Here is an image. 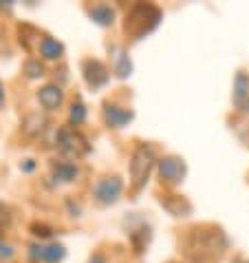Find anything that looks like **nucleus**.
Masks as SVG:
<instances>
[{
	"instance_id": "obj_4",
	"label": "nucleus",
	"mask_w": 249,
	"mask_h": 263,
	"mask_svg": "<svg viewBox=\"0 0 249 263\" xmlns=\"http://www.w3.org/2000/svg\"><path fill=\"white\" fill-rule=\"evenodd\" d=\"M55 146L60 148L64 155H71V157H82L91 151V144L89 140L75 130L73 126H60L55 133Z\"/></svg>"
},
{
	"instance_id": "obj_27",
	"label": "nucleus",
	"mask_w": 249,
	"mask_h": 263,
	"mask_svg": "<svg viewBox=\"0 0 249 263\" xmlns=\"http://www.w3.org/2000/svg\"><path fill=\"white\" fill-rule=\"evenodd\" d=\"M3 104H5V84L0 82V106H3Z\"/></svg>"
},
{
	"instance_id": "obj_19",
	"label": "nucleus",
	"mask_w": 249,
	"mask_h": 263,
	"mask_svg": "<svg viewBox=\"0 0 249 263\" xmlns=\"http://www.w3.org/2000/svg\"><path fill=\"white\" fill-rule=\"evenodd\" d=\"M84 120H86V106L79 100H75L71 104V111H69V122H71V126L75 128L79 124H84Z\"/></svg>"
},
{
	"instance_id": "obj_2",
	"label": "nucleus",
	"mask_w": 249,
	"mask_h": 263,
	"mask_svg": "<svg viewBox=\"0 0 249 263\" xmlns=\"http://www.w3.org/2000/svg\"><path fill=\"white\" fill-rule=\"evenodd\" d=\"M161 20H163V13H161L159 7L150 5V3H137L130 7V11L126 13L123 33H126L130 40H141L148 33L155 31Z\"/></svg>"
},
{
	"instance_id": "obj_6",
	"label": "nucleus",
	"mask_w": 249,
	"mask_h": 263,
	"mask_svg": "<svg viewBox=\"0 0 249 263\" xmlns=\"http://www.w3.org/2000/svg\"><path fill=\"white\" fill-rule=\"evenodd\" d=\"M157 168H159V177L163 181L165 186H179L188 175V166L183 162L181 157L177 155H165L161 157L157 162Z\"/></svg>"
},
{
	"instance_id": "obj_21",
	"label": "nucleus",
	"mask_w": 249,
	"mask_h": 263,
	"mask_svg": "<svg viewBox=\"0 0 249 263\" xmlns=\"http://www.w3.org/2000/svg\"><path fill=\"white\" fill-rule=\"evenodd\" d=\"M13 257H16V250H13V246L9 243V241L0 239V261H3V263H9Z\"/></svg>"
},
{
	"instance_id": "obj_22",
	"label": "nucleus",
	"mask_w": 249,
	"mask_h": 263,
	"mask_svg": "<svg viewBox=\"0 0 249 263\" xmlns=\"http://www.w3.org/2000/svg\"><path fill=\"white\" fill-rule=\"evenodd\" d=\"M31 232H33V235L38 237V239H51L55 230L51 228V226H45V223H33V226H31Z\"/></svg>"
},
{
	"instance_id": "obj_28",
	"label": "nucleus",
	"mask_w": 249,
	"mask_h": 263,
	"mask_svg": "<svg viewBox=\"0 0 249 263\" xmlns=\"http://www.w3.org/2000/svg\"><path fill=\"white\" fill-rule=\"evenodd\" d=\"M0 263H3V261H0Z\"/></svg>"
},
{
	"instance_id": "obj_16",
	"label": "nucleus",
	"mask_w": 249,
	"mask_h": 263,
	"mask_svg": "<svg viewBox=\"0 0 249 263\" xmlns=\"http://www.w3.org/2000/svg\"><path fill=\"white\" fill-rule=\"evenodd\" d=\"M86 13H89L91 20H95V23L101 25V27H108V25L115 23V9L111 5H104V3L93 5V7L86 9Z\"/></svg>"
},
{
	"instance_id": "obj_12",
	"label": "nucleus",
	"mask_w": 249,
	"mask_h": 263,
	"mask_svg": "<svg viewBox=\"0 0 249 263\" xmlns=\"http://www.w3.org/2000/svg\"><path fill=\"white\" fill-rule=\"evenodd\" d=\"M159 203H161V206H163L172 217H188L190 213H192V203H190L185 197H181V195L161 197Z\"/></svg>"
},
{
	"instance_id": "obj_14",
	"label": "nucleus",
	"mask_w": 249,
	"mask_h": 263,
	"mask_svg": "<svg viewBox=\"0 0 249 263\" xmlns=\"http://www.w3.org/2000/svg\"><path fill=\"white\" fill-rule=\"evenodd\" d=\"M35 51H38L45 60H57V58L64 55V45L60 40L51 38V35H42V40H40V45Z\"/></svg>"
},
{
	"instance_id": "obj_25",
	"label": "nucleus",
	"mask_w": 249,
	"mask_h": 263,
	"mask_svg": "<svg viewBox=\"0 0 249 263\" xmlns=\"http://www.w3.org/2000/svg\"><path fill=\"white\" fill-rule=\"evenodd\" d=\"M89 263H108V261H106L104 254L95 252V254H91V257H89Z\"/></svg>"
},
{
	"instance_id": "obj_26",
	"label": "nucleus",
	"mask_w": 249,
	"mask_h": 263,
	"mask_svg": "<svg viewBox=\"0 0 249 263\" xmlns=\"http://www.w3.org/2000/svg\"><path fill=\"white\" fill-rule=\"evenodd\" d=\"M232 263H249V259H247V257H240V254H236V257L232 259Z\"/></svg>"
},
{
	"instance_id": "obj_15",
	"label": "nucleus",
	"mask_w": 249,
	"mask_h": 263,
	"mask_svg": "<svg viewBox=\"0 0 249 263\" xmlns=\"http://www.w3.org/2000/svg\"><path fill=\"white\" fill-rule=\"evenodd\" d=\"M128 237H130V243H133L135 252H143L146 246L150 243V226H146V221H139V226H135V228L128 230Z\"/></svg>"
},
{
	"instance_id": "obj_17",
	"label": "nucleus",
	"mask_w": 249,
	"mask_h": 263,
	"mask_svg": "<svg viewBox=\"0 0 249 263\" xmlns=\"http://www.w3.org/2000/svg\"><path fill=\"white\" fill-rule=\"evenodd\" d=\"M23 128H25L27 135H40L42 130L47 128V118L40 111L29 113L27 118H25V122H23Z\"/></svg>"
},
{
	"instance_id": "obj_23",
	"label": "nucleus",
	"mask_w": 249,
	"mask_h": 263,
	"mask_svg": "<svg viewBox=\"0 0 249 263\" xmlns=\"http://www.w3.org/2000/svg\"><path fill=\"white\" fill-rule=\"evenodd\" d=\"M11 219H13V215H11V210L5 206V203H0V230H7L11 226Z\"/></svg>"
},
{
	"instance_id": "obj_7",
	"label": "nucleus",
	"mask_w": 249,
	"mask_h": 263,
	"mask_svg": "<svg viewBox=\"0 0 249 263\" xmlns=\"http://www.w3.org/2000/svg\"><path fill=\"white\" fill-rule=\"evenodd\" d=\"M82 73H84L86 84H89L93 91L106 86L108 80H111V71H108L106 64L101 60H97V58H86V60L82 62Z\"/></svg>"
},
{
	"instance_id": "obj_3",
	"label": "nucleus",
	"mask_w": 249,
	"mask_h": 263,
	"mask_svg": "<svg viewBox=\"0 0 249 263\" xmlns=\"http://www.w3.org/2000/svg\"><path fill=\"white\" fill-rule=\"evenodd\" d=\"M159 162L155 155V146L152 144H137L130 157V179H133V188H141L148 181L152 168Z\"/></svg>"
},
{
	"instance_id": "obj_5",
	"label": "nucleus",
	"mask_w": 249,
	"mask_h": 263,
	"mask_svg": "<svg viewBox=\"0 0 249 263\" xmlns=\"http://www.w3.org/2000/svg\"><path fill=\"white\" fill-rule=\"evenodd\" d=\"M121 191H123V179L119 175H106V177L95 181L93 197L101 206H111V203H115L121 197Z\"/></svg>"
},
{
	"instance_id": "obj_9",
	"label": "nucleus",
	"mask_w": 249,
	"mask_h": 263,
	"mask_svg": "<svg viewBox=\"0 0 249 263\" xmlns=\"http://www.w3.org/2000/svg\"><path fill=\"white\" fill-rule=\"evenodd\" d=\"M101 118H104L108 128H123L128 122H133L135 111L128 106L115 104V102H104V106H101Z\"/></svg>"
},
{
	"instance_id": "obj_20",
	"label": "nucleus",
	"mask_w": 249,
	"mask_h": 263,
	"mask_svg": "<svg viewBox=\"0 0 249 263\" xmlns=\"http://www.w3.org/2000/svg\"><path fill=\"white\" fill-rule=\"evenodd\" d=\"M23 69H25V76H27L29 80H35V78H42V76H45V67H42L40 60H27Z\"/></svg>"
},
{
	"instance_id": "obj_18",
	"label": "nucleus",
	"mask_w": 249,
	"mask_h": 263,
	"mask_svg": "<svg viewBox=\"0 0 249 263\" xmlns=\"http://www.w3.org/2000/svg\"><path fill=\"white\" fill-rule=\"evenodd\" d=\"M133 73V62H130L128 53L123 49H119V53L115 58V76L117 78H128Z\"/></svg>"
},
{
	"instance_id": "obj_11",
	"label": "nucleus",
	"mask_w": 249,
	"mask_h": 263,
	"mask_svg": "<svg viewBox=\"0 0 249 263\" xmlns=\"http://www.w3.org/2000/svg\"><path fill=\"white\" fill-rule=\"evenodd\" d=\"M64 100V93L57 84H45L42 89L38 91V102L42 108H47V111H55V108H60Z\"/></svg>"
},
{
	"instance_id": "obj_13",
	"label": "nucleus",
	"mask_w": 249,
	"mask_h": 263,
	"mask_svg": "<svg viewBox=\"0 0 249 263\" xmlns=\"http://www.w3.org/2000/svg\"><path fill=\"white\" fill-rule=\"evenodd\" d=\"M51 171H53V177L60 181H75L79 177V168L71 159H55L51 164Z\"/></svg>"
},
{
	"instance_id": "obj_8",
	"label": "nucleus",
	"mask_w": 249,
	"mask_h": 263,
	"mask_svg": "<svg viewBox=\"0 0 249 263\" xmlns=\"http://www.w3.org/2000/svg\"><path fill=\"white\" fill-rule=\"evenodd\" d=\"M67 257V248L57 241H49V243H31L29 246V259L42 261V263H60Z\"/></svg>"
},
{
	"instance_id": "obj_1",
	"label": "nucleus",
	"mask_w": 249,
	"mask_h": 263,
	"mask_svg": "<svg viewBox=\"0 0 249 263\" xmlns=\"http://www.w3.org/2000/svg\"><path fill=\"white\" fill-rule=\"evenodd\" d=\"M183 248L194 263H205L221 257L230 248V239H227L223 228H218L214 223H203L188 230L185 239H183Z\"/></svg>"
},
{
	"instance_id": "obj_24",
	"label": "nucleus",
	"mask_w": 249,
	"mask_h": 263,
	"mask_svg": "<svg viewBox=\"0 0 249 263\" xmlns=\"http://www.w3.org/2000/svg\"><path fill=\"white\" fill-rule=\"evenodd\" d=\"M35 168V159H25L23 164H20V171H25V173H31Z\"/></svg>"
},
{
	"instance_id": "obj_10",
	"label": "nucleus",
	"mask_w": 249,
	"mask_h": 263,
	"mask_svg": "<svg viewBox=\"0 0 249 263\" xmlns=\"http://www.w3.org/2000/svg\"><path fill=\"white\" fill-rule=\"evenodd\" d=\"M232 102L240 113H249V76L245 71H238L236 78H234Z\"/></svg>"
}]
</instances>
